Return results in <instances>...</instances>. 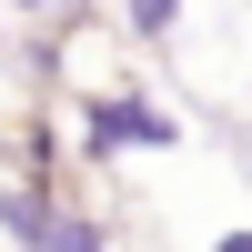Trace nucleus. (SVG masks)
Segmentation results:
<instances>
[{"label": "nucleus", "instance_id": "obj_1", "mask_svg": "<svg viewBox=\"0 0 252 252\" xmlns=\"http://www.w3.org/2000/svg\"><path fill=\"white\" fill-rule=\"evenodd\" d=\"M0 242L10 252H111V222L81 212L61 182H0Z\"/></svg>", "mask_w": 252, "mask_h": 252}, {"label": "nucleus", "instance_id": "obj_2", "mask_svg": "<svg viewBox=\"0 0 252 252\" xmlns=\"http://www.w3.org/2000/svg\"><path fill=\"white\" fill-rule=\"evenodd\" d=\"M182 141H192V131H182V111H172V101H152V91H91V101H81V141H71V152L101 172V161L182 152Z\"/></svg>", "mask_w": 252, "mask_h": 252}, {"label": "nucleus", "instance_id": "obj_3", "mask_svg": "<svg viewBox=\"0 0 252 252\" xmlns=\"http://www.w3.org/2000/svg\"><path fill=\"white\" fill-rule=\"evenodd\" d=\"M121 31L131 40H172L182 31V0H121Z\"/></svg>", "mask_w": 252, "mask_h": 252}, {"label": "nucleus", "instance_id": "obj_4", "mask_svg": "<svg viewBox=\"0 0 252 252\" xmlns=\"http://www.w3.org/2000/svg\"><path fill=\"white\" fill-rule=\"evenodd\" d=\"M20 182H61V141H51V121H31V141H20Z\"/></svg>", "mask_w": 252, "mask_h": 252}, {"label": "nucleus", "instance_id": "obj_5", "mask_svg": "<svg viewBox=\"0 0 252 252\" xmlns=\"http://www.w3.org/2000/svg\"><path fill=\"white\" fill-rule=\"evenodd\" d=\"M202 252H252V222H232V232H212Z\"/></svg>", "mask_w": 252, "mask_h": 252}, {"label": "nucleus", "instance_id": "obj_6", "mask_svg": "<svg viewBox=\"0 0 252 252\" xmlns=\"http://www.w3.org/2000/svg\"><path fill=\"white\" fill-rule=\"evenodd\" d=\"M20 10H91V0H20Z\"/></svg>", "mask_w": 252, "mask_h": 252}, {"label": "nucleus", "instance_id": "obj_7", "mask_svg": "<svg viewBox=\"0 0 252 252\" xmlns=\"http://www.w3.org/2000/svg\"><path fill=\"white\" fill-rule=\"evenodd\" d=\"M0 31H10V10H0Z\"/></svg>", "mask_w": 252, "mask_h": 252}]
</instances>
